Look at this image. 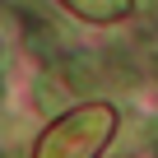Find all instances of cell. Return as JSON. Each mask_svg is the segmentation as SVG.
Returning a JSON list of instances; mask_svg holds the SVG:
<instances>
[{"instance_id":"cell-1","label":"cell","mask_w":158,"mask_h":158,"mask_svg":"<svg viewBox=\"0 0 158 158\" xmlns=\"http://www.w3.org/2000/svg\"><path fill=\"white\" fill-rule=\"evenodd\" d=\"M116 116L112 107H84V112H70L65 121H56L47 130V139L37 144V158H93L107 135H112Z\"/></svg>"},{"instance_id":"cell-2","label":"cell","mask_w":158,"mask_h":158,"mask_svg":"<svg viewBox=\"0 0 158 158\" xmlns=\"http://www.w3.org/2000/svg\"><path fill=\"white\" fill-rule=\"evenodd\" d=\"M65 5H70L74 14L93 19V23H112V19H121V14L130 10V0H65Z\"/></svg>"}]
</instances>
